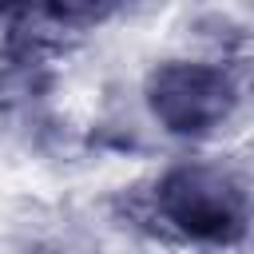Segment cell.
Masks as SVG:
<instances>
[{"instance_id": "obj_1", "label": "cell", "mask_w": 254, "mask_h": 254, "mask_svg": "<svg viewBox=\"0 0 254 254\" xmlns=\"http://www.w3.org/2000/svg\"><path fill=\"white\" fill-rule=\"evenodd\" d=\"M155 206L183 238L230 246L246 234V183L218 163H183L155 187Z\"/></svg>"}, {"instance_id": "obj_2", "label": "cell", "mask_w": 254, "mask_h": 254, "mask_svg": "<svg viewBox=\"0 0 254 254\" xmlns=\"http://www.w3.org/2000/svg\"><path fill=\"white\" fill-rule=\"evenodd\" d=\"M147 107L171 135H210L234 107L238 87L226 67L202 60H167L147 75Z\"/></svg>"}]
</instances>
